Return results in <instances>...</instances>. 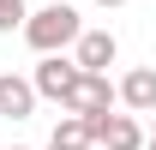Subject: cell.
Segmentation results:
<instances>
[{"mask_svg":"<svg viewBox=\"0 0 156 150\" xmlns=\"http://www.w3.org/2000/svg\"><path fill=\"white\" fill-rule=\"evenodd\" d=\"M120 102L132 114H156V66H132L120 78Z\"/></svg>","mask_w":156,"mask_h":150,"instance_id":"6","label":"cell"},{"mask_svg":"<svg viewBox=\"0 0 156 150\" xmlns=\"http://www.w3.org/2000/svg\"><path fill=\"white\" fill-rule=\"evenodd\" d=\"M90 138H96L102 150H144L150 144L132 114H96V120H90Z\"/></svg>","mask_w":156,"mask_h":150,"instance_id":"3","label":"cell"},{"mask_svg":"<svg viewBox=\"0 0 156 150\" xmlns=\"http://www.w3.org/2000/svg\"><path fill=\"white\" fill-rule=\"evenodd\" d=\"M78 36H84V18H78V6H66V0H54V6H42V12L24 18V42H30L36 54H60V48H72Z\"/></svg>","mask_w":156,"mask_h":150,"instance_id":"1","label":"cell"},{"mask_svg":"<svg viewBox=\"0 0 156 150\" xmlns=\"http://www.w3.org/2000/svg\"><path fill=\"white\" fill-rule=\"evenodd\" d=\"M150 150H156V138H150Z\"/></svg>","mask_w":156,"mask_h":150,"instance_id":"11","label":"cell"},{"mask_svg":"<svg viewBox=\"0 0 156 150\" xmlns=\"http://www.w3.org/2000/svg\"><path fill=\"white\" fill-rule=\"evenodd\" d=\"M78 78H84V72H78V60H60V54H42V66H36V78H30V84H36V96H48V102H66Z\"/></svg>","mask_w":156,"mask_h":150,"instance_id":"4","label":"cell"},{"mask_svg":"<svg viewBox=\"0 0 156 150\" xmlns=\"http://www.w3.org/2000/svg\"><path fill=\"white\" fill-rule=\"evenodd\" d=\"M150 138H156V132H150Z\"/></svg>","mask_w":156,"mask_h":150,"instance_id":"13","label":"cell"},{"mask_svg":"<svg viewBox=\"0 0 156 150\" xmlns=\"http://www.w3.org/2000/svg\"><path fill=\"white\" fill-rule=\"evenodd\" d=\"M12 150H24V144H12Z\"/></svg>","mask_w":156,"mask_h":150,"instance_id":"12","label":"cell"},{"mask_svg":"<svg viewBox=\"0 0 156 150\" xmlns=\"http://www.w3.org/2000/svg\"><path fill=\"white\" fill-rule=\"evenodd\" d=\"M96 6H126V0H96Z\"/></svg>","mask_w":156,"mask_h":150,"instance_id":"10","label":"cell"},{"mask_svg":"<svg viewBox=\"0 0 156 150\" xmlns=\"http://www.w3.org/2000/svg\"><path fill=\"white\" fill-rule=\"evenodd\" d=\"M96 138H90V120H78V114H66L54 126V138H48V150H90Z\"/></svg>","mask_w":156,"mask_h":150,"instance_id":"8","label":"cell"},{"mask_svg":"<svg viewBox=\"0 0 156 150\" xmlns=\"http://www.w3.org/2000/svg\"><path fill=\"white\" fill-rule=\"evenodd\" d=\"M30 108H36V84L18 72H0V114L6 120H30Z\"/></svg>","mask_w":156,"mask_h":150,"instance_id":"7","label":"cell"},{"mask_svg":"<svg viewBox=\"0 0 156 150\" xmlns=\"http://www.w3.org/2000/svg\"><path fill=\"white\" fill-rule=\"evenodd\" d=\"M114 102H120V90L108 84V72H84L60 108H66V114H78V120H96V114H108Z\"/></svg>","mask_w":156,"mask_h":150,"instance_id":"2","label":"cell"},{"mask_svg":"<svg viewBox=\"0 0 156 150\" xmlns=\"http://www.w3.org/2000/svg\"><path fill=\"white\" fill-rule=\"evenodd\" d=\"M24 0H0V30H24Z\"/></svg>","mask_w":156,"mask_h":150,"instance_id":"9","label":"cell"},{"mask_svg":"<svg viewBox=\"0 0 156 150\" xmlns=\"http://www.w3.org/2000/svg\"><path fill=\"white\" fill-rule=\"evenodd\" d=\"M120 54V42L108 36V30H84V36L72 42V60H78V72H108Z\"/></svg>","mask_w":156,"mask_h":150,"instance_id":"5","label":"cell"}]
</instances>
